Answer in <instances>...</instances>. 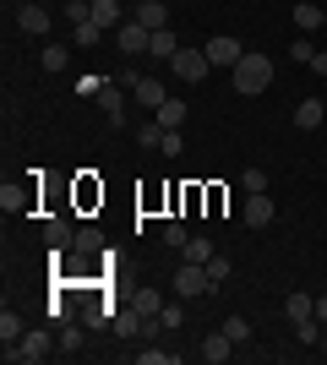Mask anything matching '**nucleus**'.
<instances>
[{
	"instance_id": "nucleus-1",
	"label": "nucleus",
	"mask_w": 327,
	"mask_h": 365,
	"mask_svg": "<svg viewBox=\"0 0 327 365\" xmlns=\"http://www.w3.org/2000/svg\"><path fill=\"white\" fill-rule=\"evenodd\" d=\"M229 88L240 93V98H256V93L273 88V55H262V49H246L240 55V66L229 71Z\"/></svg>"
},
{
	"instance_id": "nucleus-2",
	"label": "nucleus",
	"mask_w": 327,
	"mask_h": 365,
	"mask_svg": "<svg viewBox=\"0 0 327 365\" xmlns=\"http://www.w3.org/2000/svg\"><path fill=\"white\" fill-rule=\"evenodd\" d=\"M55 349H61V338L38 327V333H22L16 344H6V349H0V360H6V365H33V360H49Z\"/></svg>"
},
{
	"instance_id": "nucleus-3",
	"label": "nucleus",
	"mask_w": 327,
	"mask_h": 365,
	"mask_svg": "<svg viewBox=\"0 0 327 365\" xmlns=\"http://www.w3.org/2000/svg\"><path fill=\"white\" fill-rule=\"evenodd\" d=\"M170 71L180 76V82H186V88H197V82H202L207 71H213V61H207V49H175V61H170Z\"/></svg>"
},
{
	"instance_id": "nucleus-4",
	"label": "nucleus",
	"mask_w": 327,
	"mask_h": 365,
	"mask_svg": "<svg viewBox=\"0 0 327 365\" xmlns=\"http://www.w3.org/2000/svg\"><path fill=\"white\" fill-rule=\"evenodd\" d=\"M120 82H125V88H131V98H137L142 109H158V104H164V98H170L158 76H142V71H120Z\"/></svg>"
},
{
	"instance_id": "nucleus-5",
	"label": "nucleus",
	"mask_w": 327,
	"mask_h": 365,
	"mask_svg": "<svg viewBox=\"0 0 327 365\" xmlns=\"http://www.w3.org/2000/svg\"><path fill=\"white\" fill-rule=\"evenodd\" d=\"M175 289H180V300H197V294L213 289V278H207L202 262H180V267H175Z\"/></svg>"
},
{
	"instance_id": "nucleus-6",
	"label": "nucleus",
	"mask_w": 327,
	"mask_h": 365,
	"mask_svg": "<svg viewBox=\"0 0 327 365\" xmlns=\"http://www.w3.org/2000/svg\"><path fill=\"white\" fill-rule=\"evenodd\" d=\"M273 191H246V207H240V224L246 229H267L273 224Z\"/></svg>"
},
{
	"instance_id": "nucleus-7",
	"label": "nucleus",
	"mask_w": 327,
	"mask_h": 365,
	"mask_svg": "<svg viewBox=\"0 0 327 365\" xmlns=\"http://www.w3.org/2000/svg\"><path fill=\"white\" fill-rule=\"evenodd\" d=\"M93 98H98V109L109 115V125H125V82H109V76H104Z\"/></svg>"
},
{
	"instance_id": "nucleus-8",
	"label": "nucleus",
	"mask_w": 327,
	"mask_h": 365,
	"mask_svg": "<svg viewBox=\"0 0 327 365\" xmlns=\"http://www.w3.org/2000/svg\"><path fill=\"white\" fill-rule=\"evenodd\" d=\"M207 61L213 66H224V71H234V66H240V55H246V44H240V38H229V33H218V38H207Z\"/></svg>"
},
{
	"instance_id": "nucleus-9",
	"label": "nucleus",
	"mask_w": 327,
	"mask_h": 365,
	"mask_svg": "<svg viewBox=\"0 0 327 365\" xmlns=\"http://www.w3.org/2000/svg\"><path fill=\"white\" fill-rule=\"evenodd\" d=\"M131 22H142L147 33L170 28V0H137V6H131Z\"/></svg>"
},
{
	"instance_id": "nucleus-10",
	"label": "nucleus",
	"mask_w": 327,
	"mask_h": 365,
	"mask_svg": "<svg viewBox=\"0 0 327 365\" xmlns=\"http://www.w3.org/2000/svg\"><path fill=\"white\" fill-rule=\"evenodd\" d=\"M147 44H153V33L142 28V22H125V28H115V49H120V55H142Z\"/></svg>"
},
{
	"instance_id": "nucleus-11",
	"label": "nucleus",
	"mask_w": 327,
	"mask_h": 365,
	"mask_svg": "<svg viewBox=\"0 0 327 365\" xmlns=\"http://www.w3.org/2000/svg\"><path fill=\"white\" fill-rule=\"evenodd\" d=\"M16 28L33 33V38H38V33H49V6H44V0H28V6L16 11Z\"/></svg>"
},
{
	"instance_id": "nucleus-12",
	"label": "nucleus",
	"mask_w": 327,
	"mask_h": 365,
	"mask_svg": "<svg viewBox=\"0 0 327 365\" xmlns=\"http://www.w3.org/2000/svg\"><path fill=\"white\" fill-rule=\"evenodd\" d=\"M93 22L104 33H115V28H125V22H131V11H125L120 0H93Z\"/></svg>"
},
{
	"instance_id": "nucleus-13",
	"label": "nucleus",
	"mask_w": 327,
	"mask_h": 365,
	"mask_svg": "<svg viewBox=\"0 0 327 365\" xmlns=\"http://www.w3.org/2000/svg\"><path fill=\"white\" fill-rule=\"evenodd\" d=\"M234 349H240V344H234V338L224 333V327H218V333H207V338H202V360H207V365H224V360H229Z\"/></svg>"
},
{
	"instance_id": "nucleus-14",
	"label": "nucleus",
	"mask_w": 327,
	"mask_h": 365,
	"mask_svg": "<svg viewBox=\"0 0 327 365\" xmlns=\"http://www.w3.org/2000/svg\"><path fill=\"white\" fill-rule=\"evenodd\" d=\"M322 120H327L322 98H300V104H295V125H300V131H322Z\"/></svg>"
},
{
	"instance_id": "nucleus-15",
	"label": "nucleus",
	"mask_w": 327,
	"mask_h": 365,
	"mask_svg": "<svg viewBox=\"0 0 327 365\" xmlns=\"http://www.w3.org/2000/svg\"><path fill=\"white\" fill-rule=\"evenodd\" d=\"M295 28H300V33H316V28H327V11L316 6V0H295Z\"/></svg>"
},
{
	"instance_id": "nucleus-16",
	"label": "nucleus",
	"mask_w": 327,
	"mask_h": 365,
	"mask_svg": "<svg viewBox=\"0 0 327 365\" xmlns=\"http://www.w3.org/2000/svg\"><path fill=\"white\" fill-rule=\"evenodd\" d=\"M153 120L164 125V131H180V125H186V98H164V104L153 109Z\"/></svg>"
},
{
	"instance_id": "nucleus-17",
	"label": "nucleus",
	"mask_w": 327,
	"mask_h": 365,
	"mask_svg": "<svg viewBox=\"0 0 327 365\" xmlns=\"http://www.w3.org/2000/svg\"><path fill=\"white\" fill-rule=\"evenodd\" d=\"M109 333H115V338H137L142 333V311H137V305L115 311V317H109Z\"/></svg>"
},
{
	"instance_id": "nucleus-18",
	"label": "nucleus",
	"mask_w": 327,
	"mask_h": 365,
	"mask_svg": "<svg viewBox=\"0 0 327 365\" xmlns=\"http://www.w3.org/2000/svg\"><path fill=\"white\" fill-rule=\"evenodd\" d=\"M284 317H289V322H311V317H316V300H311L306 289H295L289 300H284Z\"/></svg>"
},
{
	"instance_id": "nucleus-19",
	"label": "nucleus",
	"mask_w": 327,
	"mask_h": 365,
	"mask_svg": "<svg viewBox=\"0 0 327 365\" xmlns=\"http://www.w3.org/2000/svg\"><path fill=\"white\" fill-rule=\"evenodd\" d=\"M38 66H44V71H55V76H61L66 66H71V49H66V44H44V55H38Z\"/></svg>"
},
{
	"instance_id": "nucleus-20",
	"label": "nucleus",
	"mask_w": 327,
	"mask_h": 365,
	"mask_svg": "<svg viewBox=\"0 0 327 365\" xmlns=\"http://www.w3.org/2000/svg\"><path fill=\"white\" fill-rule=\"evenodd\" d=\"M180 251H186V262H202V267H207V262L218 257V251H213V240H207V235H191V240L180 245Z\"/></svg>"
},
{
	"instance_id": "nucleus-21",
	"label": "nucleus",
	"mask_w": 327,
	"mask_h": 365,
	"mask_svg": "<svg viewBox=\"0 0 327 365\" xmlns=\"http://www.w3.org/2000/svg\"><path fill=\"white\" fill-rule=\"evenodd\" d=\"M71 251H77V257H93V251H104V235H98V229H77V235H71Z\"/></svg>"
},
{
	"instance_id": "nucleus-22",
	"label": "nucleus",
	"mask_w": 327,
	"mask_h": 365,
	"mask_svg": "<svg viewBox=\"0 0 327 365\" xmlns=\"http://www.w3.org/2000/svg\"><path fill=\"white\" fill-rule=\"evenodd\" d=\"M175 49H180V38H175L170 28L153 33V44H147V55H158V61H175Z\"/></svg>"
},
{
	"instance_id": "nucleus-23",
	"label": "nucleus",
	"mask_w": 327,
	"mask_h": 365,
	"mask_svg": "<svg viewBox=\"0 0 327 365\" xmlns=\"http://www.w3.org/2000/svg\"><path fill=\"white\" fill-rule=\"evenodd\" d=\"M71 235H77V229L66 224V218H44V240L55 245V251H61V245H71Z\"/></svg>"
},
{
	"instance_id": "nucleus-24",
	"label": "nucleus",
	"mask_w": 327,
	"mask_h": 365,
	"mask_svg": "<svg viewBox=\"0 0 327 365\" xmlns=\"http://www.w3.org/2000/svg\"><path fill=\"white\" fill-rule=\"evenodd\" d=\"M22 338V317H16V305H6L0 311V344H16Z\"/></svg>"
},
{
	"instance_id": "nucleus-25",
	"label": "nucleus",
	"mask_w": 327,
	"mask_h": 365,
	"mask_svg": "<svg viewBox=\"0 0 327 365\" xmlns=\"http://www.w3.org/2000/svg\"><path fill=\"white\" fill-rule=\"evenodd\" d=\"M71 44H82V49L104 44V28H98V22H77V28H71Z\"/></svg>"
},
{
	"instance_id": "nucleus-26",
	"label": "nucleus",
	"mask_w": 327,
	"mask_h": 365,
	"mask_svg": "<svg viewBox=\"0 0 327 365\" xmlns=\"http://www.w3.org/2000/svg\"><path fill=\"white\" fill-rule=\"evenodd\" d=\"M125 305H137L142 317H158V311H164V300H158V289H137V294H131V300H125Z\"/></svg>"
},
{
	"instance_id": "nucleus-27",
	"label": "nucleus",
	"mask_w": 327,
	"mask_h": 365,
	"mask_svg": "<svg viewBox=\"0 0 327 365\" xmlns=\"http://www.w3.org/2000/svg\"><path fill=\"white\" fill-rule=\"evenodd\" d=\"M0 207H6V213H22V207H28V191H16V185H0Z\"/></svg>"
},
{
	"instance_id": "nucleus-28",
	"label": "nucleus",
	"mask_w": 327,
	"mask_h": 365,
	"mask_svg": "<svg viewBox=\"0 0 327 365\" xmlns=\"http://www.w3.org/2000/svg\"><path fill=\"white\" fill-rule=\"evenodd\" d=\"M295 338H300V344H316V349H322V322H295Z\"/></svg>"
},
{
	"instance_id": "nucleus-29",
	"label": "nucleus",
	"mask_w": 327,
	"mask_h": 365,
	"mask_svg": "<svg viewBox=\"0 0 327 365\" xmlns=\"http://www.w3.org/2000/svg\"><path fill=\"white\" fill-rule=\"evenodd\" d=\"M224 333H229L234 344H251V322L246 317H224Z\"/></svg>"
},
{
	"instance_id": "nucleus-30",
	"label": "nucleus",
	"mask_w": 327,
	"mask_h": 365,
	"mask_svg": "<svg viewBox=\"0 0 327 365\" xmlns=\"http://www.w3.org/2000/svg\"><path fill=\"white\" fill-rule=\"evenodd\" d=\"M137 360L142 365H180V354H170V349H137Z\"/></svg>"
},
{
	"instance_id": "nucleus-31",
	"label": "nucleus",
	"mask_w": 327,
	"mask_h": 365,
	"mask_svg": "<svg viewBox=\"0 0 327 365\" xmlns=\"http://www.w3.org/2000/svg\"><path fill=\"white\" fill-rule=\"evenodd\" d=\"M240 185H246V191H267V169H240Z\"/></svg>"
},
{
	"instance_id": "nucleus-32",
	"label": "nucleus",
	"mask_w": 327,
	"mask_h": 365,
	"mask_svg": "<svg viewBox=\"0 0 327 365\" xmlns=\"http://www.w3.org/2000/svg\"><path fill=\"white\" fill-rule=\"evenodd\" d=\"M137 142H142V148H158V142H164V125H158V120L137 125Z\"/></svg>"
},
{
	"instance_id": "nucleus-33",
	"label": "nucleus",
	"mask_w": 327,
	"mask_h": 365,
	"mask_svg": "<svg viewBox=\"0 0 327 365\" xmlns=\"http://www.w3.org/2000/svg\"><path fill=\"white\" fill-rule=\"evenodd\" d=\"M82 349V327H61V349L55 354H77Z\"/></svg>"
},
{
	"instance_id": "nucleus-34",
	"label": "nucleus",
	"mask_w": 327,
	"mask_h": 365,
	"mask_svg": "<svg viewBox=\"0 0 327 365\" xmlns=\"http://www.w3.org/2000/svg\"><path fill=\"white\" fill-rule=\"evenodd\" d=\"M289 55H295L300 66H311V55H316V49H311V33H300L295 44H289Z\"/></svg>"
},
{
	"instance_id": "nucleus-35",
	"label": "nucleus",
	"mask_w": 327,
	"mask_h": 365,
	"mask_svg": "<svg viewBox=\"0 0 327 365\" xmlns=\"http://www.w3.org/2000/svg\"><path fill=\"white\" fill-rule=\"evenodd\" d=\"M180 148H186V137H180V131H164V142H158V153H164V158H180Z\"/></svg>"
},
{
	"instance_id": "nucleus-36",
	"label": "nucleus",
	"mask_w": 327,
	"mask_h": 365,
	"mask_svg": "<svg viewBox=\"0 0 327 365\" xmlns=\"http://www.w3.org/2000/svg\"><path fill=\"white\" fill-rule=\"evenodd\" d=\"M158 322H164V333H175V327L186 322V311H180V305H164V311H158Z\"/></svg>"
},
{
	"instance_id": "nucleus-37",
	"label": "nucleus",
	"mask_w": 327,
	"mask_h": 365,
	"mask_svg": "<svg viewBox=\"0 0 327 365\" xmlns=\"http://www.w3.org/2000/svg\"><path fill=\"white\" fill-rule=\"evenodd\" d=\"M207 278H213V289H218V284H229V262L213 257V262H207Z\"/></svg>"
},
{
	"instance_id": "nucleus-38",
	"label": "nucleus",
	"mask_w": 327,
	"mask_h": 365,
	"mask_svg": "<svg viewBox=\"0 0 327 365\" xmlns=\"http://www.w3.org/2000/svg\"><path fill=\"white\" fill-rule=\"evenodd\" d=\"M158 333H164V322H158V317H142V344H153Z\"/></svg>"
},
{
	"instance_id": "nucleus-39",
	"label": "nucleus",
	"mask_w": 327,
	"mask_h": 365,
	"mask_svg": "<svg viewBox=\"0 0 327 365\" xmlns=\"http://www.w3.org/2000/svg\"><path fill=\"white\" fill-rule=\"evenodd\" d=\"M164 240H170V245H175V251H180V245H186V240H191V235H186V224H170V229H164Z\"/></svg>"
},
{
	"instance_id": "nucleus-40",
	"label": "nucleus",
	"mask_w": 327,
	"mask_h": 365,
	"mask_svg": "<svg viewBox=\"0 0 327 365\" xmlns=\"http://www.w3.org/2000/svg\"><path fill=\"white\" fill-rule=\"evenodd\" d=\"M311 71H316V76H327V49H316V55H311Z\"/></svg>"
},
{
	"instance_id": "nucleus-41",
	"label": "nucleus",
	"mask_w": 327,
	"mask_h": 365,
	"mask_svg": "<svg viewBox=\"0 0 327 365\" xmlns=\"http://www.w3.org/2000/svg\"><path fill=\"white\" fill-rule=\"evenodd\" d=\"M316 322H327V294H316Z\"/></svg>"
},
{
	"instance_id": "nucleus-42",
	"label": "nucleus",
	"mask_w": 327,
	"mask_h": 365,
	"mask_svg": "<svg viewBox=\"0 0 327 365\" xmlns=\"http://www.w3.org/2000/svg\"><path fill=\"white\" fill-rule=\"evenodd\" d=\"M322 344H327V322H322Z\"/></svg>"
}]
</instances>
